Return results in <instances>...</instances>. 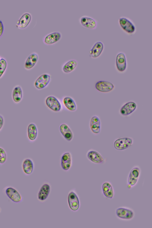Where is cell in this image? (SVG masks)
<instances>
[{"label":"cell","mask_w":152,"mask_h":228,"mask_svg":"<svg viewBox=\"0 0 152 228\" xmlns=\"http://www.w3.org/2000/svg\"><path fill=\"white\" fill-rule=\"evenodd\" d=\"M133 143V140L131 137H125L116 139L114 142V148L117 150L122 151L131 147Z\"/></svg>","instance_id":"7"},{"label":"cell","mask_w":152,"mask_h":228,"mask_svg":"<svg viewBox=\"0 0 152 228\" xmlns=\"http://www.w3.org/2000/svg\"><path fill=\"white\" fill-rule=\"evenodd\" d=\"M79 21L82 26L88 28L94 29L97 25V22L94 19L87 15L80 17L79 19Z\"/></svg>","instance_id":"16"},{"label":"cell","mask_w":152,"mask_h":228,"mask_svg":"<svg viewBox=\"0 0 152 228\" xmlns=\"http://www.w3.org/2000/svg\"><path fill=\"white\" fill-rule=\"evenodd\" d=\"M31 18L32 16L30 13L25 12L18 21L16 25V27L20 29L26 28L31 22Z\"/></svg>","instance_id":"20"},{"label":"cell","mask_w":152,"mask_h":228,"mask_svg":"<svg viewBox=\"0 0 152 228\" xmlns=\"http://www.w3.org/2000/svg\"><path fill=\"white\" fill-rule=\"evenodd\" d=\"M21 168L23 174L29 175L33 172L34 168V163L33 160L30 158H26L22 160Z\"/></svg>","instance_id":"13"},{"label":"cell","mask_w":152,"mask_h":228,"mask_svg":"<svg viewBox=\"0 0 152 228\" xmlns=\"http://www.w3.org/2000/svg\"><path fill=\"white\" fill-rule=\"evenodd\" d=\"M45 103L47 107L53 112H59L62 109V103L55 96L53 95L48 96L45 99Z\"/></svg>","instance_id":"3"},{"label":"cell","mask_w":152,"mask_h":228,"mask_svg":"<svg viewBox=\"0 0 152 228\" xmlns=\"http://www.w3.org/2000/svg\"><path fill=\"white\" fill-rule=\"evenodd\" d=\"M141 169L137 166H134L130 171L127 178V187L130 189L137 183L140 177Z\"/></svg>","instance_id":"6"},{"label":"cell","mask_w":152,"mask_h":228,"mask_svg":"<svg viewBox=\"0 0 152 228\" xmlns=\"http://www.w3.org/2000/svg\"><path fill=\"white\" fill-rule=\"evenodd\" d=\"M59 131L64 138L67 141H71L73 138V134L69 126L66 124L63 123L59 127Z\"/></svg>","instance_id":"18"},{"label":"cell","mask_w":152,"mask_h":228,"mask_svg":"<svg viewBox=\"0 0 152 228\" xmlns=\"http://www.w3.org/2000/svg\"><path fill=\"white\" fill-rule=\"evenodd\" d=\"M86 157L91 162L96 164H103L106 162L105 159L98 151L90 149L87 152Z\"/></svg>","instance_id":"10"},{"label":"cell","mask_w":152,"mask_h":228,"mask_svg":"<svg viewBox=\"0 0 152 228\" xmlns=\"http://www.w3.org/2000/svg\"><path fill=\"white\" fill-rule=\"evenodd\" d=\"M95 87L97 90L100 92L107 93L112 91L114 88V86L110 82L100 80L96 83Z\"/></svg>","instance_id":"14"},{"label":"cell","mask_w":152,"mask_h":228,"mask_svg":"<svg viewBox=\"0 0 152 228\" xmlns=\"http://www.w3.org/2000/svg\"><path fill=\"white\" fill-rule=\"evenodd\" d=\"M117 69L120 72L124 71L127 67V62L125 54L121 52L117 54L115 60Z\"/></svg>","instance_id":"15"},{"label":"cell","mask_w":152,"mask_h":228,"mask_svg":"<svg viewBox=\"0 0 152 228\" xmlns=\"http://www.w3.org/2000/svg\"><path fill=\"white\" fill-rule=\"evenodd\" d=\"M4 124V119L2 115L0 114V132L2 130Z\"/></svg>","instance_id":"30"},{"label":"cell","mask_w":152,"mask_h":228,"mask_svg":"<svg viewBox=\"0 0 152 228\" xmlns=\"http://www.w3.org/2000/svg\"><path fill=\"white\" fill-rule=\"evenodd\" d=\"M104 47V44L100 41L95 42L89 51L90 56L93 58L98 57L102 53Z\"/></svg>","instance_id":"23"},{"label":"cell","mask_w":152,"mask_h":228,"mask_svg":"<svg viewBox=\"0 0 152 228\" xmlns=\"http://www.w3.org/2000/svg\"><path fill=\"white\" fill-rule=\"evenodd\" d=\"M3 190L6 196L13 202L17 203L22 201L23 197L15 188L11 186H7L4 188Z\"/></svg>","instance_id":"4"},{"label":"cell","mask_w":152,"mask_h":228,"mask_svg":"<svg viewBox=\"0 0 152 228\" xmlns=\"http://www.w3.org/2000/svg\"><path fill=\"white\" fill-rule=\"evenodd\" d=\"M4 31V26L2 21L0 20V37L3 34Z\"/></svg>","instance_id":"31"},{"label":"cell","mask_w":152,"mask_h":228,"mask_svg":"<svg viewBox=\"0 0 152 228\" xmlns=\"http://www.w3.org/2000/svg\"><path fill=\"white\" fill-rule=\"evenodd\" d=\"M77 64V61L76 60H69L63 64L62 66V71L65 73H69L76 69Z\"/></svg>","instance_id":"26"},{"label":"cell","mask_w":152,"mask_h":228,"mask_svg":"<svg viewBox=\"0 0 152 228\" xmlns=\"http://www.w3.org/2000/svg\"><path fill=\"white\" fill-rule=\"evenodd\" d=\"M101 127V121L99 117L96 115L92 116L90 122V128L91 132L95 134H98L100 132Z\"/></svg>","instance_id":"21"},{"label":"cell","mask_w":152,"mask_h":228,"mask_svg":"<svg viewBox=\"0 0 152 228\" xmlns=\"http://www.w3.org/2000/svg\"><path fill=\"white\" fill-rule=\"evenodd\" d=\"M23 92L21 87L19 85L15 86L12 92V98L14 102L16 103L20 102L22 99Z\"/></svg>","instance_id":"27"},{"label":"cell","mask_w":152,"mask_h":228,"mask_svg":"<svg viewBox=\"0 0 152 228\" xmlns=\"http://www.w3.org/2000/svg\"><path fill=\"white\" fill-rule=\"evenodd\" d=\"M39 59L38 53L34 52L32 53L27 58L24 64L25 69L29 70L32 69L37 63Z\"/></svg>","instance_id":"19"},{"label":"cell","mask_w":152,"mask_h":228,"mask_svg":"<svg viewBox=\"0 0 152 228\" xmlns=\"http://www.w3.org/2000/svg\"><path fill=\"white\" fill-rule=\"evenodd\" d=\"M119 23L122 28L127 33L131 34L135 32L136 27L134 24L127 18L125 17H120Z\"/></svg>","instance_id":"8"},{"label":"cell","mask_w":152,"mask_h":228,"mask_svg":"<svg viewBox=\"0 0 152 228\" xmlns=\"http://www.w3.org/2000/svg\"><path fill=\"white\" fill-rule=\"evenodd\" d=\"M137 107V105L135 102L130 101L122 106L120 110V113L123 116H127L134 112Z\"/></svg>","instance_id":"17"},{"label":"cell","mask_w":152,"mask_h":228,"mask_svg":"<svg viewBox=\"0 0 152 228\" xmlns=\"http://www.w3.org/2000/svg\"><path fill=\"white\" fill-rule=\"evenodd\" d=\"M1 207H0V213L1 212Z\"/></svg>","instance_id":"32"},{"label":"cell","mask_w":152,"mask_h":228,"mask_svg":"<svg viewBox=\"0 0 152 228\" xmlns=\"http://www.w3.org/2000/svg\"><path fill=\"white\" fill-rule=\"evenodd\" d=\"M51 189L50 183L47 181H44L37 192V198L38 200L41 202L46 201L50 194Z\"/></svg>","instance_id":"2"},{"label":"cell","mask_w":152,"mask_h":228,"mask_svg":"<svg viewBox=\"0 0 152 228\" xmlns=\"http://www.w3.org/2000/svg\"><path fill=\"white\" fill-rule=\"evenodd\" d=\"M115 214L119 219L124 220H130L134 217L135 213L133 210L125 207H121L115 210Z\"/></svg>","instance_id":"5"},{"label":"cell","mask_w":152,"mask_h":228,"mask_svg":"<svg viewBox=\"0 0 152 228\" xmlns=\"http://www.w3.org/2000/svg\"><path fill=\"white\" fill-rule=\"evenodd\" d=\"M51 80V75L48 73L41 75L36 79L34 82L35 88L38 90L43 89L49 84Z\"/></svg>","instance_id":"9"},{"label":"cell","mask_w":152,"mask_h":228,"mask_svg":"<svg viewBox=\"0 0 152 228\" xmlns=\"http://www.w3.org/2000/svg\"><path fill=\"white\" fill-rule=\"evenodd\" d=\"M61 37V34L60 32L54 31L44 36L42 39V41L45 45H52L58 41Z\"/></svg>","instance_id":"11"},{"label":"cell","mask_w":152,"mask_h":228,"mask_svg":"<svg viewBox=\"0 0 152 228\" xmlns=\"http://www.w3.org/2000/svg\"><path fill=\"white\" fill-rule=\"evenodd\" d=\"M27 136L29 141L33 142L37 139L38 134V129L36 125L34 123L28 124L27 129Z\"/></svg>","instance_id":"25"},{"label":"cell","mask_w":152,"mask_h":228,"mask_svg":"<svg viewBox=\"0 0 152 228\" xmlns=\"http://www.w3.org/2000/svg\"><path fill=\"white\" fill-rule=\"evenodd\" d=\"M67 202L69 207L71 210L76 211L79 209L80 206V200L79 196L75 189H71L68 192Z\"/></svg>","instance_id":"1"},{"label":"cell","mask_w":152,"mask_h":228,"mask_svg":"<svg viewBox=\"0 0 152 228\" xmlns=\"http://www.w3.org/2000/svg\"><path fill=\"white\" fill-rule=\"evenodd\" d=\"M103 194L106 197L112 199L114 195V191L111 183L108 181L104 182L102 185Z\"/></svg>","instance_id":"24"},{"label":"cell","mask_w":152,"mask_h":228,"mask_svg":"<svg viewBox=\"0 0 152 228\" xmlns=\"http://www.w3.org/2000/svg\"><path fill=\"white\" fill-rule=\"evenodd\" d=\"M62 104L67 110L71 111H76L77 109L76 103L74 99L69 96H65L62 99Z\"/></svg>","instance_id":"22"},{"label":"cell","mask_w":152,"mask_h":228,"mask_svg":"<svg viewBox=\"0 0 152 228\" xmlns=\"http://www.w3.org/2000/svg\"><path fill=\"white\" fill-rule=\"evenodd\" d=\"M7 63L6 60L4 58L0 59V78L2 76L7 67Z\"/></svg>","instance_id":"29"},{"label":"cell","mask_w":152,"mask_h":228,"mask_svg":"<svg viewBox=\"0 0 152 228\" xmlns=\"http://www.w3.org/2000/svg\"><path fill=\"white\" fill-rule=\"evenodd\" d=\"M72 162V154L69 152L64 153L61 156L60 164L62 169L64 171H68L71 168Z\"/></svg>","instance_id":"12"},{"label":"cell","mask_w":152,"mask_h":228,"mask_svg":"<svg viewBox=\"0 0 152 228\" xmlns=\"http://www.w3.org/2000/svg\"><path fill=\"white\" fill-rule=\"evenodd\" d=\"M7 155L5 150L0 146V165L4 164L6 162Z\"/></svg>","instance_id":"28"},{"label":"cell","mask_w":152,"mask_h":228,"mask_svg":"<svg viewBox=\"0 0 152 228\" xmlns=\"http://www.w3.org/2000/svg\"></svg>","instance_id":"33"}]
</instances>
